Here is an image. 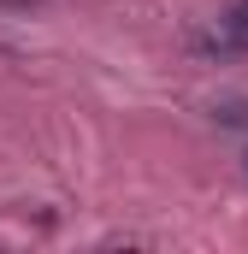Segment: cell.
Returning <instances> with one entry per match:
<instances>
[{"label":"cell","mask_w":248,"mask_h":254,"mask_svg":"<svg viewBox=\"0 0 248 254\" xmlns=\"http://www.w3.org/2000/svg\"><path fill=\"white\" fill-rule=\"evenodd\" d=\"M243 48H248V0L201 36V54H243Z\"/></svg>","instance_id":"obj_1"}]
</instances>
